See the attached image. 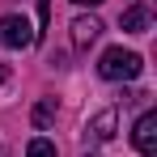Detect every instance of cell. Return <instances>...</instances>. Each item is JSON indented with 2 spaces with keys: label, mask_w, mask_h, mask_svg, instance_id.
<instances>
[{
  "label": "cell",
  "mask_w": 157,
  "mask_h": 157,
  "mask_svg": "<svg viewBox=\"0 0 157 157\" xmlns=\"http://www.w3.org/2000/svg\"><path fill=\"white\" fill-rule=\"evenodd\" d=\"M98 72L106 81H132V77H140V55L123 51V47H106L98 59Z\"/></svg>",
  "instance_id": "1"
},
{
  "label": "cell",
  "mask_w": 157,
  "mask_h": 157,
  "mask_svg": "<svg viewBox=\"0 0 157 157\" xmlns=\"http://www.w3.org/2000/svg\"><path fill=\"white\" fill-rule=\"evenodd\" d=\"M38 38V30L30 26L21 13H9V17H0V47H9V51H21Z\"/></svg>",
  "instance_id": "2"
},
{
  "label": "cell",
  "mask_w": 157,
  "mask_h": 157,
  "mask_svg": "<svg viewBox=\"0 0 157 157\" xmlns=\"http://www.w3.org/2000/svg\"><path fill=\"white\" fill-rule=\"evenodd\" d=\"M132 144H136V149H140L144 157H153V153H157V115H153V110L136 119V132H132Z\"/></svg>",
  "instance_id": "3"
},
{
  "label": "cell",
  "mask_w": 157,
  "mask_h": 157,
  "mask_svg": "<svg viewBox=\"0 0 157 157\" xmlns=\"http://www.w3.org/2000/svg\"><path fill=\"white\" fill-rule=\"evenodd\" d=\"M98 34H102V21H98V17H77V21H72V47L85 51L89 43H98Z\"/></svg>",
  "instance_id": "4"
},
{
  "label": "cell",
  "mask_w": 157,
  "mask_h": 157,
  "mask_svg": "<svg viewBox=\"0 0 157 157\" xmlns=\"http://www.w3.org/2000/svg\"><path fill=\"white\" fill-rule=\"evenodd\" d=\"M115 123H119V115H115V110H102V115H94V119H89L85 136H89L94 144H102V140H110V136H115Z\"/></svg>",
  "instance_id": "5"
},
{
  "label": "cell",
  "mask_w": 157,
  "mask_h": 157,
  "mask_svg": "<svg viewBox=\"0 0 157 157\" xmlns=\"http://www.w3.org/2000/svg\"><path fill=\"white\" fill-rule=\"evenodd\" d=\"M119 26L128 30V34H144V30H149V9H144V4H132V9H123Z\"/></svg>",
  "instance_id": "6"
},
{
  "label": "cell",
  "mask_w": 157,
  "mask_h": 157,
  "mask_svg": "<svg viewBox=\"0 0 157 157\" xmlns=\"http://www.w3.org/2000/svg\"><path fill=\"white\" fill-rule=\"evenodd\" d=\"M51 119H55V98H43V102L34 106V128L43 132L47 123H51Z\"/></svg>",
  "instance_id": "7"
},
{
  "label": "cell",
  "mask_w": 157,
  "mask_h": 157,
  "mask_svg": "<svg viewBox=\"0 0 157 157\" xmlns=\"http://www.w3.org/2000/svg\"><path fill=\"white\" fill-rule=\"evenodd\" d=\"M26 157H55V144L47 140V136H34L30 149H26Z\"/></svg>",
  "instance_id": "8"
},
{
  "label": "cell",
  "mask_w": 157,
  "mask_h": 157,
  "mask_svg": "<svg viewBox=\"0 0 157 157\" xmlns=\"http://www.w3.org/2000/svg\"><path fill=\"white\" fill-rule=\"evenodd\" d=\"M38 13H43V21L51 17V0H38Z\"/></svg>",
  "instance_id": "9"
},
{
  "label": "cell",
  "mask_w": 157,
  "mask_h": 157,
  "mask_svg": "<svg viewBox=\"0 0 157 157\" xmlns=\"http://www.w3.org/2000/svg\"><path fill=\"white\" fill-rule=\"evenodd\" d=\"M77 4H89V9H94V4H102V0H77Z\"/></svg>",
  "instance_id": "10"
},
{
  "label": "cell",
  "mask_w": 157,
  "mask_h": 157,
  "mask_svg": "<svg viewBox=\"0 0 157 157\" xmlns=\"http://www.w3.org/2000/svg\"><path fill=\"white\" fill-rule=\"evenodd\" d=\"M4 81H9V68H0V85H4Z\"/></svg>",
  "instance_id": "11"
},
{
  "label": "cell",
  "mask_w": 157,
  "mask_h": 157,
  "mask_svg": "<svg viewBox=\"0 0 157 157\" xmlns=\"http://www.w3.org/2000/svg\"><path fill=\"white\" fill-rule=\"evenodd\" d=\"M0 157H9V149H4V144H0Z\"/></svg>",
  "instance_id": "12"
},
{
  "label": "cell",
  "mask_w": 157,
  "mask_h": 157,
  "mask_svg": "<svg viewBox=\"0 0 157 157\" xmlns=\"http://www.w3.org/2000/svg\"><path fill=\"white\" fill-rule=\"evenodd\" d=\"M89 157H94V153H89Z\"/></svg>",
  "instance_id": "13"
}]
</instances>
